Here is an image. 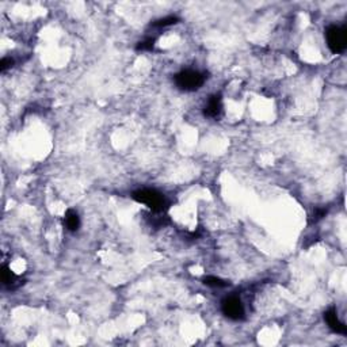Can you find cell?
Segmentation results:
<instances>
[{"instance_id": "obj_1", "label": "cell", "mask_w": 347, "mask_h": 347, "mask_svg": "<svg viewBox=\"0 0 347 347\" xmlns=\"http://www.w3.org/2000/svg\"><path fill=\"white\" fill-rule=\"evenodd\" d=\"M132 198L140 204L147 205L154 213L164 212L168 206V201L160 191L155 189H141L132 194Z\"/></svg>"}, {"instance_id": "obj_2", "label": "cell", "mask_w": 347, "mask_h": 347, "mask_svg": "<svg viewBox=\"0 0 347 347\" xmlns=\"http://www.w3.org/2000/svg\"><path fill=\"white\" fill-rule=\"evenodd\" d=\"M206 79H208L206 74L194 70L181 71L179 74H177L174 77L178 89L181 91H186V93H191V91L200 90Z\"/></svg>"}, {"instance_id": "obj_3", "label": "cell", "mask_w": 347, "mask_h": 347, "mask_svg": "<svg viewBox=\"0 0 347 347\" xmlns=\"http://www.w3.org/2000/svg\"><path fill=\"white\" fill-rule=\"evenodd\" d=\"M326 39L332 53H342L347 48V30L344 26L331 25L326 29Z\"/></svg>"}, {"instance_id": "obj_4", "label": "cell", "mask_w": 347, "mask_h": 347, "mask_svg": "<svg viewBox=\"0 0 347 347\" xmlns=\"http://www.w3.org/2000/svg\"><path fill=\"white\" fill-rule=\"evenodd\" d=\"M221 311L228 319L231 320H243L244 319V305L239 297L236 296H229V297L224 298L221 302Z\"/></svg>"}, {"instance_id": "obj_5", "label": "cell", "mask_w": 347, "mask_h": 347, "mask_svg": "<svg viewBox=\"0 0 347 347\" xmlns=\"http://www.w3.org/2000/svg\"><path fill=\"white\" fill-rule=\"evenodd\" d=\"M324 320L328 324V327L331 328L332 331L336 332V334H340V335H346L347 328L342 321L339 320L338 317V312L334 307L328 308L326 312H324Z\"/></svg>"}, {"instance_id": "obj_6", "label": "cell", "mask_w": 347, "mask_h": 347, "mask_svg": "<svg viewBox=\"0 0 347 347\" xmlns=\"http://www.w3.org/2000/svg\"><path fill=\"white\" fill-rule=\"evenodd\" d=\"M204 114L208 118H220V116L223 114V98L220 94H216L209 98L208 103L204 109Z\"/></svg>"}, {"instance_id": "obj_7", "label": "cell", "mask_w": 347, "mask_h": 347, "mask_svg": "<svg viewBox=\"0 0 347 347\" xmlns=\"http://www.w3.org/2000/svg\"><path fill=\"white\" fill-rule=\"evenodd\" d=\"M2 282H3L4 286H7L8 289H16L24 284V281L15 273H12L11 269L8 266L2 267Z\"/></svg>"}, {"instance_id": "obj_8", "label": "cell", "mask_w": 347, "mask_h": 347, "mask_svg": "<svg viewBox=\"0 0 347 347\" xmlns=\"http://www.w3.org/2000/svg\"><path fill=\"white\" fill-rule=\"evenodd\" d=\"M62 223H64V227L71 232H76L80 227V217L77 214V212L72 210V209H68L64 214V219H62Z\"/></svg>"}, {"instance_id": "obj_9", "label": "cell", "mask_w": 347, "mask_h": 347, "mask_svg": "<svg viewBox=\"0 0 347 347\" xmlns=\"http://www.w3.org/2000/svg\"><path fill=\"white\" fill-rule=\"evenodd\" d=\"M202 281H204L205 285L210 286V288H227V286H229V282L219 277H214V275H208Z\"/></svg>"}, {"instance_id": "obj_10", "label": "cell", "mask_w": 347, "mask_h": 347, "mask_svg": "<svg viewBox=\"0 0 347 347\" xmlns=\"http://www.w3.org/2000/svg\"><path fill=\"white\" fill-rule=\"evenodd\" d=\"M179 22V18L175 15H170L166 16V18H162V19L155 20L154 24H150L154 27H167V26H172V25L178 24Z\"/></svg>"}, {"instance_id": "obj_11", "label": "cell", "mask_w": 347, "mask_h": 347, "mask_svg": "<svg viewBox=\"0 0 347 347\" xmlns=\"http://www.w3.org/2000/svg\"><path fill=\"white\" fill-rule=\"evenodd\" d=\"M155 47V38H147L141 41V42L137 44L136 49L141 50V52H145V50H152Z\"/></svg>"}, {"instance_id": "obj_12", "label": "cell", "mask_w": 347, "mask_h": 347, "mask_svg": "<svg viewBox=\"0 0 347 347\" xmlns=\"http://www.w3.org/2000/svg\"><path fill=\"white\" fill-rule=\"evenodd\" d=\"M14 66V60L11 57H3L2 58V62H0V71L4 72V71H7L8 68H11Z\"/></svg>"}, {"instance_id": "obj_13", "label": "cell", "mask_w": 347, "mask_h": 347, "mask_svg": "<svg viewBox=\"0 0 347 347\" xmlns=\"http://www.w3.org/2000/svg\"><path fill=\"white\" fill-rule=\"evenodd\" d=\"M326 214H327V209H316L313 213V219L311 220V223H316V221L321 220Z\"/></svg>"}]
</instances>
